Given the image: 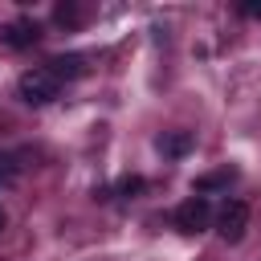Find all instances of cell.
Wrapping results in <instances>:
<instances>
[{
	"mask_svg": "<svg viewBox=\"0 0 261 261\" xmlns=\"http://www.w3.org/2000/svg\"><path fill=\"white\" fill-rule=\"evenodd\" d=\"M241 12H245V16H253V20H261V4H241Z\"/></svg>",
	"mask_w": 261,
	"mask_h": 261,
	"instance_id": "8fae6325",
	"label": "cell"
},
{
	"mask_svg": "<svg viewBox=\"0 0 261 261\" xmlns=\"http://www.w3.org/2000/svg\"><path fill=\"white\" fill-rule=\"evenodd\" d=\"M192 143H196L192 130H163V135L155 139V147H159L167 159H184V155L192 151Z\"/></svg>",
	"mask_w": 261,
	"mask_h": 261,
	"instance_id": "8992f818",
	"label": "cell"
},
{
	"mask_svg": "<svg viewBox=\"0 0 261 261\" xmlns=\"http://www.w3.org/2000/svg\"><path fill=\"white\" fill-rule=\"evenodd\" d=\"M8 184H16V167H12V159H0V188H8Z\"/></svg>",
	"mask_w": 261,
	"mask_h": 261,
	"instance_id": "30bf717a",
	"label": "cell"
},
{
	"mask_svg": "<svg viewBox=\"0 0 261 261\" xmlns=\"http://www.w3.org/2000/svg\"><path fill=\"white\" fill-rule=\"evenodd\" d=\"M237 179V167H220V171H208V175H200L196 184H192V192L196 196H204V192H216V188H228Z\"/></svg>",
	"mask_w": 261,
	"mask_h": 261,
	"instance_id": "52a82bcc",
	"label": "cell"
},
{
	"mask_svg": "<svg viewBox=\"0 0 261 261\" xmlns=\"http://www.w3.org/2000/svg\"><path fill=\"white\" fill-rule=\"evenodd\" d=\"M16 90H20V102H29V106H45V102H53V98L61 94V82H57L45 65H37V69H24V73H20Z\"/></svg>",
	"mask_w": 261,
	"mask_h": 261,
	"instance_id": "6da1fadb",
	"label": "cell"
},
{
	"mask_svg": "<svg viewBox=\"0 0 261 261\" xmlns=\"http://www.w3.org/2000/svg\"><path fill=\"white\" fill-rule=\"evenodd\" d=\"M245 228H249V204H245V200H224V208H220V216H216L220 241L237 245V241L245 237Z\"/></svg>",
	"mask_w": 261,
	"mask_h": 261,
	"instance_id": "3957f363",
	"label": "cell"
},
{
	"mask_svg": "<svg viewBox=\"0 0 261 261\" xmlns=\"http://www.w3.org/2000/svg\"><path fill=\"white\" fill-rule=\"evenodd\" d=\"M53 16H57V24H65V29H77V24H82V8H77V4H57Z\"/></svg>",
	"mask_w": 261,
	"mask_h": 261,
	"instance_id": "9c48e42d",
	"label": "cell"
},
{
	"mask_svg": "<svg viewBox=\"0 0 261 261\" xmlns=\"http://www.w3.org/2000/svg\"><path fill=\"white\" fill-rule=\"evenodd\" d=\"M45 69H49L57 82H73V77L86 73V57H82V53H61V57H53Z\"/></svg>",
	"mask_w": 261,
	"mask_h": 261,
	"instance_id": "5b68a950",
	"label": "cell"
},
{
	"mask_svg": "<svg viewBox=\"0 0 261 261\" xmlns=\"http://www.w3.org/2000/svg\"><path fill=\"white\" fill-rule=\"evenodd\" d=\"M0 37H4V45H8V49H29V45L41 37V29H37V20H33V16H16L12 24H4V33H0Z\"/></svg>",
	"mask_w": 261,
	"mask_h": 261,
	"instance_id": "277c9868",
	"label": "cell"
},
{
	"mask_svg": "<svg viewBox=\"0 0 261 261\" xmlns=\"http://www.w3.org/2000/svg\"><path fill=\"white\" fill-rule=\"evenodd\" d=\"M147 192V179L143 175H122L118 184H114V196L118 200H135V196H143Z\"/></svg>",
	"mask_w": 261,
	"mask_h": 261,
	"instance_id": "ba28073f",
	"label": "cell"
},
{
	"mask_svg": "<svg viewBox=\"0 0 261 261\" xmlns=\"http://www.w3.org/2000/svg\"><path fill=\"white\" fill-rule=\"evenodd\" d=\"M208 220H212V204H208V196H188L179 208H175V228L179 232H204L208 228Z\"/></svg>",
	"mask_w": 261,
	"mask_h": 261,
	"instance_id": "7a4b0ae2",
	"label": "cell"
},
{
	"mask_svg": "<svg viewBox=\"0 0 261 261\" xmlns=\"http://www.w3.org/2000/svg\"><path fill=\"white\" fill-rule=\"evenodd\" d=\"M0 228H4V208H0Z\"/></svg>",
	"mask_w": 261,
	"mask_h": 261,
	"instance_id": "7c38bea8",
	"label": "cell"
}]
</instances>
